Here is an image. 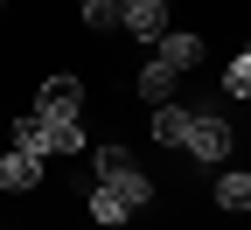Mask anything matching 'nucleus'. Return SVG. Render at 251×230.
<instances>
[{
  "label": "nucleus",
  "instance_id": "nucleus-1",
  "mask_svg": "<svg viewBox=\"0 0 251 230\" xmlns=\"http://www.w3.org/2000/svg\"><path fill=\"white\" fill-rule=\"evenodd\" d=\"M91 160H98V181L119 195L126 209H153V195H161V188H153V175H147V168H140V160L126 153L119 140H105L98 153H91Z\"/></svg>",
  "mask_w": 251,
  "mask_h": 230
},
{
  "label": "nucleus",
  "instance_id": "nucleus-2",
  "mask_svg": "<svg viewBox=\"0 0 251 230\" xmlns=\"http://www.w3.org/2000/svg\"><path fill=\"white\" fill-rule=\"evenodd\" d=\"M230 147H237L230 112H216V105H188V133H181V147H175V153L202 160V168H224V160H230Z\"/></svg>",
  "mask_w": 251,
  "mask_h": 230
},
{
  "label": "nucleus",
  "instance_id": "nucleus-3",
  "mask_svg": "<svg viewBox=\"0 0 251 230\" xmlns=\"http://www.w3.org/2000/svg\"><path fill=\"white\" fill-rule=\"evenodd\" d=\"M35 112H42V119H77V112H84V77H77V70L42 77V84H35Z\"/></svg>",
  "mask_w": 251,
  "mask_h": 230
},
{
  "label": "nucleus",
  "instance_id": "nucleus-4",
  "mask_svg": "<svg viewBox=\"0 0 251 230\" xmlns=\"http://www.w3.org/2000/svg\"><path fill=\"white\" fill-rule=\"evenodd\" d=\"M42 175H49V160H42V153H28V147H7V153H0V188H7V195L42 188Z\"/></svg>",
  "mask_w": 251,
  "mask_h": 230
},
{
  "label": "nucleus",
  "instance_id": "nucleus-5",
  "mask_svg": "<svg viewBox=\"0 0 251 230\" xmlns=\"http://www.w3.org/2000/svg\"><path fill=\"white\" fill-rule=\"evenodd\" d=\"M119 28H126V35H133V42H161L168 35V7H161V0H126V14H119Z\"/></svg>",
  "mask_w": 251,
  "mask_h": 230
},
{
  "label": "nucleus",
  "instance_id": "nucleus-6",
  "mask_svg": "<svg viewBox=\"0 0 251 230\" xmlns=\"http://www.w3.org/2000/svg\"><path fill=\"white\" fill-rule=\"evenodd\" d=\"M153 56H161L168 70H181V77H188V70L202 63V35H196V28H168V35L153 42Z\"/></svg>",
  "mask_w": 251,
  "mask_h": 230
},
{
  "label": "nucleus",
  "instance_id": "nucleus-7",
  "mask_svg": "<svg viewBox=\"0 0 251 230\" xmlns=\"http://www.w3.org/2000/svg\"><path fill=\"white\" fill-rule=\"evenodd\" d=\"M84 216L98 223V230H126V216H133V209H126V203H119L105 181H91V195H84Z\"/></svg>",
  "mask_w": 251,
  "mask_h": 230
},
{
  "label": "nucleus",
  "instance_id": "nucleus-8",
  "mask_svg": "<svg viewBox=\"0 0 251 230\" xmlns=\"http://www.w3.org/2000/svg\"><path fill=\"white\" fill-rule=\"evenodd\" d=\"M175 84H181V70H168V63H161V56H153V63H147V70L133 77V91L147 98V105H168V98H175Z\"/></svg>",
  "mask_w": 251,
  "mask_h": 230
},
{
  "label": "nucleus",
  "instance_id": "nucleus-9",
  "mask_svg": "<svg viewBox=\"0 0 251 230\" xmlns=\"http://www.w3.org/2000/svg\"><path fill=\"white\" fill-rule=\"evenodd\" d=\"M216 209H224V216H244L251 209V175L244 168H224V175H216Z\"/></svg>",
  "mask_w": 251,
  "mask_h": 230
},
{
  "label": "nucleus",
  "instance_id": "nucleus-10",
  "mask_svg": "<svg viewBox=\"0 0 251 230\" xmlns=\"http://www.w3.org/2000/svg\"><path fill=\"white\" fill-rule=\"evenodd\" d=\"M181 133H188V105H175V98H168V105H153V147H181Z\"/></svg>",
  "mask_w": 251,
  "mask_h": 230
},
{
  "label": "nucleus",
  "instance_id": "nucleus-11",
  "mask_svg": "<svg viewBox=\"0 0 251 230\" xmlns=\"http://www.w3.org/2000/svg\"><path fill=\"white\" fill-rule=\"evenodd\" d=\"M14 147H28V153L49 160V119L42 112H14Z\"/></svg>",
  "mask_w": 251,
  "mask_h": 230
},
{
  "label": "nucleus",
  "instance_id": "nucleus-12",
  "mask_svg": "<svg viewBox=\"0 0 251 230\" xmlns=\"http://www.w3.org/2000/svg\"><path fill=\"white\" fill-rule=\"evenodd\" d=\"M91 140H84V119H49V160L56 153H84Z\"/></svg>",
  "mask_w": 251,
  "mask_h": 230
},
{
  "label": "nucleus",
  "instance_id": "nucleus-13",
  "mask_svg": "<svg viewBox=\"0 0 251 230\" xmlns=\"http://www.w3.org/2000/svg\"><path fill=\"white\" fill-rule=\"evenodd\" d=\"M119 14H126V0H77L84 28H119Z\"/></svg>",
  "mask_w": 251,
  "mask_h": 230
},
{
  "label": "nucleus",
  "instance_id": "nucleus-14",
  "mask_svg": "<svg viewBox=\"0 0 251 230\" xmlns=\"http://www.w3.org/2000/svg\"><path fill=\"white\" fill-rule=\"evenodd\" d=\"M224 91H230V98H251V56H230V70H224Z\"/></svg>",
  "mask_w": 251,
  "mask_h": 230
},
{
  "label": "nucleus",
  "instance_id": "nucleus-15",
  "mask_svg": "<svg viewBox=\"0 0 251 230\" xmlns=\"http://www.w3.org/2000/svg\"><path fill=\"white\" fill-rule=\"evenodd\" d=\"M0 14H7V0H0Z\"/></svg>",
  "mask_w": 251,
  "mask_h": 230
},
{
  "label": "nucleus",
  "instance_id": "nucleus-16",
  "mask_svg": "<svg viewBox=\"0 0 251 230\" xmlns=\"http://www.w3.org/2000/svg\"><path fill=\"white\" fill-rule=\"evenodd\" d=\"M161 7H168V0H161Z\"/></svg>",
  "mask_w": 251,
  "mask_h": 230
}]
</instances>
